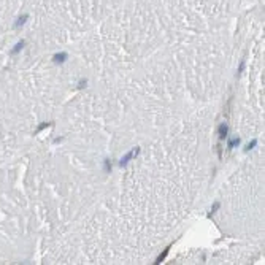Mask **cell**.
<instances>
[{"mask_svg": "<svg viewBox=\"0 0 265 265\" xmlns=\"http://www.w3.org/2000/svg\"><path fill=\"white\" fill-rule=\"evenodd\" d=\"M138 153H140V148H138V146H137V148H134L132 151H129V153H127L126 156L119 161V165H121V167H126L127 164L132 161V159H135L137 156H138Z\"/></svg>", "mask_w": 265, "mask_h": 265, "instance_id": "cell-1", "label": "cell"}, {"mask_svg": "<svg viewBox=\"0 0 265 265\" xmlns=\"http://www.w3.org/2000/svg\"><path fill=\"white\" fill-rule=\"evenodd\" d=\"M227 134H229V126H227L226 122H222V124L218 127V137H219V140H226V138H227Z\"/></svg>", "mask_w": 265, "mask_h": 265, "instance_id": "cell-2", "label": "cell"}, {"mask_svg": "<svg viewBox=\"0 0 265 265\" xmlns=\"http://www.w3.org/2000/svg\"><path fill=\"white\" fill-rule=\"evenodd\" d=\"M170 248H172V246H167V248L164 249V253H162V254H161V256H159V257L156 259V262H154V264H156V265L162 264V262H164V259L167 257V254H168V251H170Z\"/></svg>", "mask_w": 265, "mask_h": 265, "instance_id": "cell-3", "label": "cell"}, {"mask_svg": "<svg viewBox=\"0 0 265 265\" xmlns=\"http://www.w3.org/2000/svg\"><path fill=\"white\" fill-rule=\"evenodd\" d=\"M68 56L65 53H61V54H56V56H54V62L56 64H62V62H65V59H67Z\"/></svg>", "mask_w": 265, "mask_h": 265, "instance_id": "cell-4", "label": "cell"}, {"mask_svg": "<svg viewBox=\"0 0 265 265\" xmlns=\"http://www.w3.org/2000/svg\"><path fill=\"white\" fill-rule=\"evenodd\" d=\"M238 145H240V138H237V137H235V138L229 140V145H227V146H229V149H232V148H235V146H238Z\"/></svg>", "mask_w": 265, "mask_h": 265, "instance_id": "cell-5", "label": "cell"}, {"mask_svg": "<svg viewBox=\"0 0 265 265\" xmlns=\"http://www.w3.org/2000/svg\"><path fill=\"white\" fill-rule=\"evenodd\" d=\"M22 48H24V42H19V43H18V45H16V46H15V48H13V51H11V54H18V53H19V51H21V49H22Z\"/></svg>", "mask_w": 265, "mask_h": 265, "instance_id": "cell-6", "label": "cell"}, {"mask_svg": "<svg viewBox=\"0 0 265 265\" xmlns=\"http://www.w3.org/2000/svg\"><path fill=\"white\" fill-rule=\"evenodd\" d=\"M256 145H257V140H253V141H251V143L245 148V151H251V149H254V148H256Z\"/></svg>", "mask_w": 265, "mask_h": 265, "instance_id": "cell-7", "label": "cell"}, {"mask_svg": "<svg viewBox=\"0 0 265 265\" xmlns=\"http://www.w3.org/2000/svg\"><path fill=\"white\" fill-rule=\"evenodd\" d=\"M49 126H51V122H43V124L40 126L38 129H37V134H40V132H42V130H45V129H46V127H49Z\"/></svg>", "mask_w": 265, "mask_h": 265, "instance_id": "cell-8", "label": "cell"}, {"mask_svg": "<svg viewBox=\"0 0 265 265\" xmlns=\"http://www.w3.org/2000/svg\"><path fill=\"white\" fill-rule=\"evenodd\" d=\"M26 21H27V16H22V18H19V19H18V22L15 24V27H19V26H22Z\"/></svg>", "mask_w": 265, "mask_h": 265, "instance_id": "cell-9", "label": "cell"}, {"mask_svg": "<svg viewBox=\"0 0 265 265\" xmlns=\"http://www.w3.org/2000/svg\"><path fill=\"white\" fill-rule=\"evenodd\" d=\"M219 207H221V205H219V203L216 202V203H214V205H213V208H211V211H210V213H208V216H211V214H213V213H216V211H218V210H219Z\"/></svg>", "mask_w": 265, "mask_h": 265, "instance_id": "cell-10", "label": "cell"}, {"mask_svg": "<svg viewBox=\"0 0 265 265\" xmlns=\"http://www.w3.org/2000/svg\"><path fill=\"white\" fill-rule=\"evenodd\" d=\"M105 168H107V170H111V164L108 161H105Z\"/></svg>", "mask_w": 265, "mask_h": 265, "instance_id": "cell-11", "label": "cell"}, {"mask_svg": "<svg viewBox=\"0 0 265 265\" xmlns=\"http://www.w3.org/2000/svg\"><path fill=\"white\" fill-rule=\"evenodd\" d=\"M86 83H88V81H86V80H81V81H80V88H83V86H86Z\"/></svg>", "mask_w": 265, "mask_h": 265, "instance_id": "cell-12", "label": "cell"}]
</instances>
